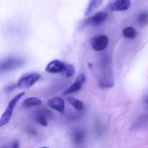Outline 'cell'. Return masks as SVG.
<instances>
[{
    "label": "cell",
    "mask_w": 148,
    "mask_h": 148,
    "mask_svg": "<svg viewBox=\"0 0 148 148\" xmlns=\"http://www.w3.org/2000/svg\"><path fill=\"white\" fill-rule=\"evenodd\" d=\"M25 95V92H20V93H18L17 95H16L9 102V104L8 106H7V108H6V110L4 111V112L3 113V114L1 116V119H0V127H4V126L7 125V124L10 122L16 105H17V103L20 101V100Z\"/></svg>",
    "instance_id": "6da1fadb"
},
{
    "label": "cell",
    "mask_w": 148,
    "mask_h": 148,
    "mask_svg": "<svg viewBox=\"0 0 148 148\" xmlns=\"http://www.w3.org/2000/svg\"><path fill=\"white\" fill-rule=\"evenodd\" d=\"M40 78V75L38 73L25 74L20 78L17 82V88L19 89L25 90L30 88L36 83Z\"/></svg>",
    "instance_id": "7a4b0ae2"
},
{
    "label": "cell",
    "mask_w": 148,
    "mask_h": 148,
    "mask_svg": "<svg viewBox=\"0 0 148 148\" xmlns=\"http://www.w3.org/2000/svg\"><path fill=\"white\" fill-rule=\"evenodd\" d=\"M24 64V61L20 58L10 57L1 62L0 69L1 72H7L19 68Z\"/></svg>",
    "instance_id": "3957f363"
},
{
    "label": "cell",
    "mask_w": 148,
    "mask_h": 148,
    "mask_svg": "<svg viewBox=\"0 0 148 148\" xmlns=\"http://www.w3.org/2000/svg\"><path fill=\"white\" fill-rule=\"evenodd\" d=\"M108 38L105 35H99L94 36L91 40V46L96 51H104L108 45Z\"/></svg>",
    "instance_id": "277c9868"
},
{
    "label": "cell",
    "mask_w": 148,
    "mask_h": 148,
    "mask_svg": "<svg viewBox=\"0 0 148 148\" xmlns=\"http://www.w3.org/2000/svg\"><path fill=\"white\" fill-rule=\"evenodd\" d=\"M85 76L84 74H80V75H78V77H77L76 80L72 84V85L69 86V88H68L64 92H63V95H69V94L75 93V92H78V91L82 89V86L85 84Z\"/></svg>",
    "instance_id": "5b68a950"
},
{
    "label": "cell",
    "mask_w": 148,
    "mask_h": 148,
    "mask_svg": "<svg viewBox=\"0 0 148 148\" xmlns=\"http://www.w3.org/2000/svg\"><path fill=\"white\" fill-rule=\"evenodd\" d=\"M130 0H116L108 5V10L111 12L126 11L130 9Z\"/></svg>",
    "instance_id": "8992f818"
},
{
    "label": "cell",
    "mask_w": 148,
    "mask_h": 148,
    "mask_svg": "<svg viewBox=\"0 0 148 148\" xmlns=\"http://www.w3.org/2000/svg\"><path fill=\"white\" fill-rule=\"evenodd\" d=\"M65 66H66V64L64 62H61L60 60H58V59H56V60L51 61V62H49L47 66H46L45 70H46V72H49V73H60V72H64Z\"/></svg>",
    "instance_id": "52a82bcc"
},
{
    "label": "cell",
    "mask_w": 148,
    "mask_h": 148,
    "mask_svg": "<svg viewBox=\"0 0 148 148\" xmlns=\"http://www.w3.org/2000/svg\"><path fill=\"white\" fill-rule=\"evenodd\" d=\"M107 17H108V13L107 12L103 11L98 12L95 13L92 16L87 19V23L93 26L99 25L106 20Z\"/></svg>",
    "instance_id": "ba28073f"
},
{
    "label": "cell",
    "mask_w": 148,
    "mask_h": 148,
    "mask_svg": "<svg viewBox=\"0 0 148 148\" xmlns=\"http://www.w3.org/2000/svg\"><path fill=\"white\" fill-rule=\"evenodd\" d=\"M48 106L51 109L58 111L59 113H63L65 108V102L64 99L60 97H55L51 98L47 102Z\"/></svg>",
    "instance_id": "9c48e42d"
},
{
    "label": "cell",
    "mask_w": 148,
    "mask_h": 148,
    "mask_svg": "<svg viewBox=\"0 0 148 148\" xmlns=\"http://www.w3.org/2000/svg\"><path fill=\"white\" fill-rule=\"evenodd\" d=\"M103 1L104 0H90L85 11V16H90L93 14L101 7Z\"/></svg>",
    "instance_id": "30bf717a"
},
{
    "label": "cell",
    "mask_w": 148,
    "mask_h": 148,
    "mask_svg": "<svg viewBox=\"0 0 148 148\" xmlns=\"http://www.w3.org/2000/svg\"><path fill=\"white\" fill-rule=\"evenodd\" d=\"M85 140V132L82 130H75L72 133V140L76 145H80Z\"/></svg>",
    "instance_id": "8fae6325"
},
{
    "label": "cell",
    "mask_w": 148,
    "mask_h": 148,
    "mask_svg": "<svg viewBox=\"0 0 148 148\" xmlns=\"http://www.w3.org/2000/svg\"><path fill=\"white\" fill-rule=\"evenodd\" d=\"M42 104V101L36 97H30L25 100L23 103V105L25 108H30L33 106H38Z\"/></svg>",
    "instance_id": "7c38bea8"
},
{
    "label": "cell",
    "mask_w": 148,
    "mask_h": 148,
    "mask_svg": "<svg viewBox=\"0 0 148 148\" xmlns=\"http://www.w3.org/2000/svg\"><path fill=\"white\" fill-rule=\"evenodd\" d=\"M66 101H67L68 103L70 104L74 108H75L77 111H81V110L83 109L84 104L80 100L72 98V97H69V98H66Z\"/></svg>",
    "instance_id": "4fadbf2b"
},
{
    "label": "cell",
    "mask_w": 148,
    "mask_h": 148,
    "mask_svg": "<svg viewBox=\"0 0 148 148\" xmlns=\"http://www.w3.org/2000/svg\"><path fill=\"white\" fill-rule=\"evenodd\" d=\"M122 34L126 38L132 39L137 37V31L133 27H127L122 30Z\"/></svg>",
    "instance_id": "5bb4252c"
},
{
    "label": "cell",
    "mask_w": 148,
    "mask_h": 148,
    "mask_svg": "<svg viewBox=\"0 0 148 148\" xmlns=\"http://www.w3.org/2000/svg\"><path fill=\"white\" fill-rule=\"evenodd\" d=\"M137 23L140 27H145L148 24V12H142L137 17Z\"/></svg>",
    "instance_id": "9a60e30c"
},
{
    "label": "cell",
    "mask_w": 148,
    "mask_h": 148,
    "mask_svg": "<svg viewBox=\"0 0 148 148\" xmlns=\"http://www.w3.org/2000/svg\"><path fill=\"white\" fill-rule=\"evenodd\" d=\"M66 77H71L75 73V68L72 64H66L65 69L62 72Z\"/></svg>",
    "instance_id": "2e32d148"
},
{
    "label": "cell",
    "mask_w": 148,
    "mask_h": 148,
    "mask_svg": "<svg viewBox=\"0 0 148 148\" xmlns=\"http://www.w3.org/2000/svg\"><path fill=\"white\" fill-rule=\"evenodd\" d=\"M36 120L38 124H40V125L43 126V127H47V119H46V117H45L43 114H38V115L36 116Z\"/></svg>",
    "instance_id": "e0dca14e"
},
{
    "label": "cell",
    "mask_w": 148,
    "mask_h": 148,
    "mask_svg": "<svg viewBox=\"0 0 148 148\" xmlns=\"http://www.w3.org/2000/svg\"><path fill=\"white\" fill-rule=\"evenodd\" d=\"M12 148H20V143L18 141H15L12 144Z\"/></svg>",
    "instance_id": "ac0fdd59"
},
{
    "label": "cell",
    "mask_w": 148,
    "mask_h": 148,
    "mask_svg": "<svg viewBox=\"0 0 148 148\" xmlns=\"http://www.w3.org/2000/svg\"><path fill=\"white\" fill-rule=\"evenodd\" d=\"M40 148H49V147H40Z\"/></svg>",
    "instance_id": "d6986e66"
}]
</instances>
